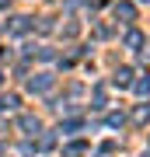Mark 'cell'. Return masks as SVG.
<instances>
[{
    "instance_id": "6da1fadb",
    "label": "cell",
    "mask_w": 150,
    "mask_h": 157,
    "mask_svg": "<svg viewBox=\"0 0 150 157\" xmlns=\"http://www.w3.org/2000/svg\"><path fill=\"white\" fill-rule=\"evenodd\" d=\"M17 108V94H0V112H14Z\"/></svg>"
},
{
    "instance_id": "7a4b0ae2",
    "label": "cell",
    "mask_w": 150,
    "mask_h": 157,
    "mask_svg": "<svg viewBox=\"0 0 150 157\" xmlns=\"http://www.w3.org/2000/svg\"><path fill=\"white\" fill-rule=\"evenodd\" d=\"M115 14H119V17H126V21H133V17H136V7H133V4H119V7H115Z\"/></svg>"
},
{
    "instance_id": "3957f363",
    "label": "cell",
    "mask_w": 150,
    "mask_h": 157,
    "mask_svg": "<svg viewBox=\"0 0 150 157\" xmlns=\"http://www.w3.org/2000/svg\"><path fill=\"white\" fill-rule=\"evenodd\" d=\"M129 77H133V70H129V67H122V70L115 73V84H119V87H129Z\"/></svg>"
},
{
    "instance_id": "277c9868",
    "label": "cell",
    "mask_w": 150,
    "mask_h": 157,
    "mask_svg": "<svg viewBox=\"0 0 150 157\" xmlns=\"http://www.w3.org/2000/svg\"><path fill=\"white\" fill-rule=\"evenodd\" d=\"M49 84H52V77H45V73H42V77H39V80H32L28 87H32V91H49Z\"/></svg>"
},
{
    "instance_id": "5b68a950",
    "label": "cell",
    "mask_w": 150,
    "mask_h": 157,
    "mask_svg": "<svg viewBox=\"0 0 150 157\" xmlns=\"http://www.w3.org/2000/svg\"><path fill=\"white\" fill-rule=\"evenodd\" d=\"M21 129H28V133H39V119L25 115V119H21Z\"/></svg>"
},
{
    "instance_id": "8992f818",
    "label": "cell",
    "mask_w": 150,
    "mask_h": 157,
    "mask_svg": "<svg viewBox=\"0 0 150 157\" xmlns=\"http://www.w3.org/2000/svg\"><path fill=\"white\" fill-rule=\"evenodd\" d=\"M126 45H129V49H136V45H143V35H140V32H129V35H126Z\"/></svg>"
},
{
    "instance_id": "52a82bcc",
    "label": "cell",
    "mask_w": 150,
    "mask_h": 157,
    "mask_svg": "<svg viewBox=\"0 0 150 157\" xmlns=\"http://www.w3.org/2000/svg\"><path fill=\"white\" fill-rule=\"evenodd\" d=\"M84 150H87V147H84V143H70V147H67V157H80Z\"/></svg>"
},
{
    "instance_id": "ba28073f",
    "label": "cell",
    "mask_w": 150,
    "mask_h": 157,
    "mask_svg": "<svg viewBox=\"0 0 150 157\" xmlns=\"http://www.w3.org/2000/svg\"><path fill=\"white\" fill-rule=\"evenodd\" d=\"M133 119H136V122H147V119H150V105H147V108H136Z\"/></svg>"
},
{
    "instance_id": "9c48e42d",
    "label": "cell",
    "mask_w": 150,
    "mask_h": 157,
    "mask_svg": "<svg viewBox=\"0 0 150 157\" xmlns=\"http://www.w3.org/2000/svg\"><path fill=\"white\" fill-rule=\"evenodd\" d=\"M136 94H150V77H147V80H140V84H136Z\"/></svg>"
},
{
    "instance_id": "30bf717a",
    "label": "cell",
    "mask_w": 150,
    "mask_h": 157,
    "mask_svg": "<svg viewBox=\"0 0 150 157\" xmlns=\"http://www.w3.org/2000/svg\"><path fill=\"white\" fill-rule=\"evenodd\" d=\"M7 4H11V0H0V7H7Z\"/></svg>"
},
{
    "instance_id": "8fae6325",
    "label": "cell",
    "mask_w": 150,
    "mask_h": 157,
    "mask_svg": "<svg viewBox=\"0 0 150 157\" xmlns=\"http://www.w3.org/2000/svg\"><path fill=\"white\" fill-rule=\"evenodd\" d=\"M0 80H4V73H0Z\"/></svg>"
}]
</instances>
